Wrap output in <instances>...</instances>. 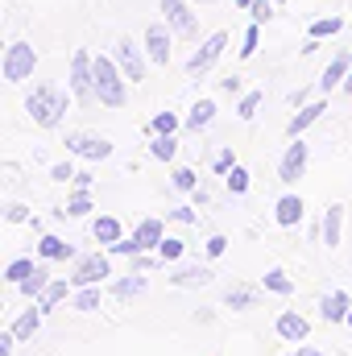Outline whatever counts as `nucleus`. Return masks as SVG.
I'll return each mask as SVG.
<instances>
[{
  "instance_id": "nucleus-10",
  "label": "nucleus",
  "mask_w": 352,
  "mask_h": 356,
  "mask_svg": "<svg viewBox=\"0 0 352 356\" xmlns=\"http://www.w3.org/2000/svg\"><path fill=\"white\" fill-rule=\"evenodd\" d=\"M67 154H75V158H83V162H104V158H112V141L108 137H99V133H67Z\"/></svg>"
},
{
  "instance_id": "nucleus-22",
  "label": "nucleus",
  "mask_w": 352,
  "mask_h": 356,
  "mask_svg": "<svg viewBox=\"0 0 352 356\" xmlns=\"http://www.w3.org/2000/svg\"><path fill=\"white\" fill-rule=\"evenodd\" d=\"M340 232H344V203H332V207L323 211V241H319V245L336 249V245H340Z\"/></svg>"
},
{
  "instance_id": "nucleus-53",
  "label": "nucleus",
  "mask_w": 352,
  "mask_h": 356,
  "mask_svg": "<svg viewBox=\"0 0 352 356\" xmlns=\"http://www.w3.org/2000/svg\"><path fill=\"white\" fill-rule=\"evenodd\" d=\"M191 4H216V0H191Z\"/></svg>"
},
{
  "instance_id": "nucleus-47",
  "label": "nucleus",
  "mask_w": 352,
  "mask_h": 356,
  "mask_svg": "<svg viewBox=\"0 0 352 356\" xmlns=\"http://www.w3.org/2000/svg\"><path fill=\"white\" fill-rule=\"evenodd\" d=\"M13 344H17L13 327H8V332H0V356H13Z\"/></svg>"
},
{
  "instance_id": "nucleus-45",
  "label": "nucleus",
  "mask_w": 352,
  "mask_h": 356,
  "mask_svg": "<svg viewBox=\"0 0 352 356\" xmlns=\"http://www.w3.org/2000/svg\"><path fill=\"white\" fill-rule=\"evenodd\" d=\"M162 266H166V261H162L158 253H137V257H133V269H145V273H154V269H162Z\"/></svg>"
},
{
  "instance_id": "nucleus-40",
  "label": "nucleus",
  "mask_w": 352,
  "mask_h": 356,
  "mask_svg": "<svg viewBox=\"0 0 352 356\" xmlns=\"http://www.w3.org/2000/svg\"><path fill=\"white\" fill-rule=\"evenodd\" d=\"M232 166H237V154H232V145H224V149H220V154L211 158V170H216V175L224 178L228 170H232Z\"/></svg>"
},
{
  "instance_id": "nucleus-28",
  "label": "nucleus",
  "mask_w": 352,
  "mask_h": 356,
  "mask_svg": "<svg viewBox=\"0 0 352 356\" xmlns=\"http://www.w3.org/2000/svg\"><path fill=\"white\" fill-rule=\"evenodd\" d=\"M150 154H154L158 162H175L178 158V137L175 133H158V137H150Z\"/></svg>"
},
{
  "instance_id": "nucleus-13",
  "label": "nucleus",
  "mask_w": 352,
  "mask_h": 356,
  "mask_svg": "<svg viewBox=\"0 0 352 356\" xmlns=\"http://www.w3.org/2000/svg\"><path fill=\"white\" fill-rule=\"evenodd\" d=\"M273 332H278L286 344H307V336H311V319L298 315V311H282L278 323H273Z\"/></svg>"
},
{
  "instance_id": "nucleus-23",
  "label": "nucleus",
  "mask_w": 352,
  "mask_h": 356,
  "mask_svg": "<svg viewBox=\"0 0 352 356\" xmlns=\"http://www.w3.org/2000/svg\"><path fill=\"white\" fill-rule=\"evenodd\" d=\"M42 315H46V311H42L38 302H33L29 311H21V315L13 319V336H17V340H33V336L42 332Z\"/></svg>"
},
{
  "instance_id": "nucleus-19",
  "label": "nucleus",
  "mask_w": 352,
  "mask_h": 356,
  "mask_svg": "<svg viewBox=\"0 0 352 356\" xmlns=\"http://www.w3.org/2000/svg\"><path fill=\"white\" fill-rule=\"evenodd\" d=\"M50 282H54V273H50V261H38V266H33V273H29V277H25L17 290H21L29 302H38V298H42V290H46Z\"/></svg>"
},
{
  "instance_id": "nucleus-42",
  "label": "nucleus",
  "mask_w": 352,
  "mask_h": 356,
  "mask_svg": "<svg viewBox=\"0 0 352 356\" xmlns=\"http://www.w3.org/2000/svg\"><path fill=\"white\" fill-rule=\"evenodd\" d=\"M203 253H207L211 261H216V257H224V253H228V236H220V232H216V236H207V245H203Z\"/></svg>"
},
{
  "instance_id": "nucleus-48",
  "label": "nucleus",
  "mask_w": 352,
  "mask_h": 356,
  "mask_svg": "<svg viewBox=\"0 0 352 356\" xmlns=\"http://www.w3.org/2000/svg\"><path fill=\"white\" fill-rule=\"evenodd\" d=\"M220 91H228V95H241V79H237V75H228V79H220Z\"/></svg>"
},
{
  "instance_id": "nucleus-12",
  "label": "nucleus",
  "mask_w": 352,
  "mask_h": 356,
  "mask_svg": "<svg viewBox=\"0 0 352 356\" xmlns=\"http://www.w3.org/2000/svg\"><path fill=\"white\" fill-rule=\"evenodd\" d=\"M112 298H120V302H133V298H141L145 290H150V273L145 269H129L125 277H112Z\"/></svg>"
},
{
  "instance_id": "nucleus-39",
  "label": "nucleus",
  "mask_w": 352,
  "mask_h": 356,
  "mask_svg": "<svg viewBox=\"0 0 352 356\" xmlns=\"http://www.w3.org/2000/svg\"><path fill=\"white\" fill-rule=\"evenodd\" d=\"M257 46H262V25L253 21V25L245 29V42H241V58H253V54H257Z\"/></svg>"
},
{
  "instance_id": "nucleus-35",
  "label": "nucleus",
  "mask_w": 352,
  "mask_h": 356,
  "mask_svg": "<svg viewBox=\"0 0 352 356\" xmlns=\"http://www.w3.org/2000/svg\"><path fill=\"white\" fill-rule=\"evenodd\" d=\"M170 186L182 191V195H195V191H199V175H195V170H186V166H178L175 175H170Z\"/></svg>"
},
{
  "instance_id": "nucleus-55",
  "label": "nucleus",
  "mask_w": 352,
  "mask_h": 356,
  "mask_svg": "<svg viewBox=\"0 0 352 356\" xmlns=\"http://www.w3.org/2000/svg\"><path fill=\"white\" fill-rule=\"evenodd\" d=\"M349 54H352V50H349Z\"/></svg>"
},
{
  "instance_id": "nucleus-31",
  "label": "nucleus",
  "mask_w": 352,
  "mask_h": 356,
  "mask_svg": "<svg viewBox=\"0 0 352 356\" xmlns=\"http://www.w3.org/2000/svg\"><path fill=\"white\" fill-rule=\"evenodd\" d=\"M262 286L269 290V294H290V290H294V282H290V273H286V269H265Z\"/></svg>"
},
{
  "instance_id": "nucleus-27",
  "label": "nucleus",
  "mask_w": 352,
  "mask_h": 356,
  "mask_svg": "<svg viewBox=\"0 0 352 356\" xmlns=\"http://www.w3.org/2000/svg\"><path fill=\"white\" fill-rule=\"evenodd\" d=\"M99 302H104L99 286H75V294H71V307H75L79 315H91V311H99Z\"/></svg>"
},
{
  "instance_id": "nucleus-3",
  "label": "nucleus",
  "mask_w": 352,
  "mask_h": 356,
  "mask_svg": "<svg viewBox=\"0 0 352 356\" xmlns=\"http://www.w3.org/2000/svg\"><path fill=\"white\" fill-rule=\"evenodd\" d=\"M67 88L79 104L95 99V54L91 50H75L71 54V67H67Z\"/></svg>"
},
{
  "instance_id": "nucleus-14",
  "label": "nucleus",
  "mask_w": 352,
  "mask_h": 356,
  "mask_svg": "<svg viewBox=\"0 0 352 356\" xmlns=\"http://www.w3.org/2000/svg\"><path fill=\"white\" fill-rule=\"evenodd\" d=\"M349 311H352V298L344 290H332V294L319 298V319H323V323H344Z\"/></svg>"
},
{
  "instance_id": "nucleus-20",
  "label": "nucleus",
  "mask_w": 352,
  "mask_h": 356,
  "mask_svg": "<svg viewBox=\"0 0 352 356\" xmlns=\"http://www.w3.org/2000/svg\"><path fill=\"white\" fill-rule=\"evenodd\" d=\"M211 120H216V99H199V104H191V112L182 116V129H186V133H203Z\"/></svg>"
},
{
  "instance_id": "nucleus-36",
  "label": "nucleus",
  "mask_w": 352,
  "mask_h": 356,
  "mask_svg": "<svg viewBox=\"0 0 352 356\" xmlns=\"http://www.w3.org/2000/svg\"><path fill=\"white\" fill-rule=\"evenodd\" d=\"M29 273H33V261H29V257H17V261H8V269H4V282H8V286H21Z\"/></svg>"
},
{
  "instance_id": "nucleus-8",
  "label": "nucleus",
  "mask_w": 352,
  "mask_h": 356,
  "mask_svg": "<svg viewBox=\"0 0 352 356\" xmlns=\"http://www.w3.org/2000/svg\"><path fill=\"white\" fill-rule=\"evenodd\" d=\"M112 273V253H88V257H75V269H71V282L75 286H104Z\"/></svg>"
},
{
  "instance_id": "nucleus-16",
  "label": "nucleus",
  "mask_w": 352,
  "mask_h": 356,
  "mask_svg": "<svg viewBox=\"0 0 352 356\" xmlns=\"http://www.w3.org/2000/svg\"><path fill=\"white\" fill-rule=\"evenodd\" d=\"M162 236H166L162 220H141V224L133 228V245H137V253H158Z\"/></svg>"
},
{
  "instance_id": "nucleus-43",
  "label": "nucleus",
  "mask_w": 352,
  "mask_h": 356,
  "mask_svg": "<svg viewBox=\"0 0 352 356\" xmlns=\"http://www.w3.org/2000/svg\"><path fill=\"white\" fill-rule=\"evenodd\" d=\"M75 175H79V170L71 166V158H67V162H54V166H50V178H54V182H75Z\"/></svg>"
},
{
  "instance_id": "nucleus-11",
  "label": "nucleus",
  "mask_w": 352,
  "mask_h": 356,
  "mask_svg": "<svg viewBox=\"0 0 352 356\" xmlns=\"http://www.w3.org/2000/svg\"><path fill=\"white\" fill-rule=\"evenodd\" d=\"M170 38H175V29H170L166 21H154V25L145 29L141 46H145V54H150V63H154V67H170V54H175Z\"/></svg>"
},
{
  "instance_id": "nucleus-18",
  "label": "nucleus",
  "mask_w": 352,
  "mask_h": 356,
  "mask_svg": "<svg viewBox=\"0 0 352 356\" xmlns=\"http://www.w3.org/2000/svg\"><path fill=\"white\" fill-rule=\"evenodd\" d=\"M38 257H42V261H75V245H67L63 236L46 232V236L38 241Z\"/></svg>"
},
{
  "instance_id": "nucleus-29",
  "label": "nucleus",
  "mask_w": 352,
  "mask_h": 356,
  "mask_svg": "<svg viewBox=\"0 0 352 356\" xmlns=\"http://www.w3.org/2000/svg\"><path fill=\"white\" fill-rule=\"evenodd\" d=\"M336 33H344V17H319V21H311V29H307V38H319V42H328V38H336Z\"/></svg>"
},
{
  "instance_id": "nucleus-49",
  "label": "nucleus",
  "mask_w": 352,
  "mask_h": 356,
  "mask_svg": "<svg viewBox=\"0 0 352 356\" xmlns=\"http://www.w3.org/2000/svg\"><path fill=\"white\" fill-rule=\"evenodd\" d=\"M290 104H294V108H303V104H307V88L294 91V95H290Z\"/></svg>"
},
{
  "instance_id": "nucleus-32",
  "label": "nucleus",
  "mask_w": 352,
  "mask_h": 356,
  "mask_svg": "<svg viewBox=\"0 0 352 356\" xmlns=\"http://www.w3.org/2000/svg\"><path fill=\"white\" fill-rule=\"evenodd\" d=\"M182 129V120H178L175 112H158L150 124H145V137H158V133H178Z\"/></svg>"
},
{
  "instance_id": "nucleus-37",
  "label": "nucleus",
  "mask_w": 352,
  "mask_h": 356,
  "mask_svg": "<svg viewBox=\"0 0 352 356\" xmlns=\"http://www.w3.org/2000/svg\"><path fill=\"white\" fill-rule=\"evenodd\" d=\"M262 99H265V91H245L241 104H237V116H241V120H253L257 108H262Z\"/></svg>"
},
{
  "instance_id": "nucleus-54",
  "label": "nucleus",
  "mask_w": 352,
  "mask_h": 356,
  "mask_svg": "<svg viewBox=\"0 0 352 356\" xmlns=\"http://www.w3.org/2000/svg\"><path fill=\"white\" fill-rule=\"evenodd\" d=\"M344 323H349V327H352V311H349V319H344Z\"/></svg>"
},
{
  "instance_id": "nucleus-50",
  "label": "nucleus",
  "mask_w": 352,
  "mask_h": 356,
  "mask_svg": "<svg viewBox=\"0 0 352 356\" xmlns=\"http://www.w3.org/2000/svg\"><path fill=\"white\" fill-rule=\"evenodd\" d=\"M290 356H323L319 348H298V353H290Z\"/></svg>"
},
{
  "instance_id": "nucleus-5",
  "label": "nucleus",
  "mask_w": 352,
  "mask_h": 356,
  "mask_svg": "<svg viewBox=\"0 0 352 356\" xmlns=\"http://www.w3.org/2000/svg\"><path fill=\"white\" fill-rule=\"evenodd\" d=\"M158 8H162V21L175 29V38H186V42L199 38V13L191 0H162Z\"/></svg>"
},
{
  "instance_id": "nucleus-6",
  "label": "nucleus",
  "mask_w": 352,
  "mask_h": 356,
  "mask_svg": "<svg viewBox=\"0 0 352 356\" xmlns=\"http://www.w3.org/2000/svg\"><path fill=\"white\" fill-rule=\"evenodd\" d=\"M224 50H228V33H224V29H220V33H211V38H203V42L195 46V54L186 58V75H191V79L207 75V71L224 58Z\"/></svg>"
},
{
  "instance_id": "nucleus-25",
  "label": "nucleus",
  "mask_w": 352,
  "mask_h": 356,
  "mask_svg": "<svg viewBox=\"0 0 352 356\" xmlns=\"http://www.w3.org/2000/svg\"><path fill=\"white\" fill-rule=\"evenodd\" d=\"M91 236H95V245L112 249V245L125 236V228H120V220H116V216H99V220L91 224Z\"/></svg>"
},
{
  "instance_id": "nucleus-2",
  "label": "nucleus",
  "mask_w": 352,
  "mask_h": 356,
  "mask_svg": "<svg viewBox=\"0 0 352 356\" xmlns=\"http://www.w3.org/2000/svg\"><path fill=\"white\" fill-rule=\"evenodd\" d=\"M95 99L104 108H125L129 99V79L112 54H95Z\"/></svg>"
},
{
  "instance_id": "nucleus-26",
  "label": "nucleus",
  "mask_w": 352,
  "mask_h": 356,
  "mask_svg": "<svg viewBox=\"0 0 352 356\" xmlns=\"http://www.w3.org/2000/svg\"><path fill=\"white\" fill-rule=\"evenodd\" d=\"M71 286H75V282H67V277H54V282H50V286L42 290L38 307H42V311H54L58 302H67V298H71Z\"/></svg>"
},
{
  "instance_id": "nucleus-34",
  "label": "nucleus",
  "mask_w": 352,
  "mask_h": 356,
  "mask_svg": "<svg viewBox=\"0 0 352 356\" xmlns=\"http://www.w3.org/2000/svg\"><path fill=\"white\" fill-rule=\"evenodd\" d=\"M253 302H257V294H253L249 286H237V290H228V298H224L228 311H249Z\"/></svg>"
},
{
  "instance_id": "nucleus-21",
  "label": "nucleus",
  "mask_w": 352,
  "mask_h": 356,
  "mask_svg": "<svg viewBox=\"0 0 352 356\" xmlns=\"http://www.w3.org/2000/svg\"><path fill=\"white\" fill-rule=\"evenodd\" d=\"M207 282H211L207 266H178L170 273V286H178V290H195V286H207Z\"/></svg>"
},
{
  "instance_id": "nucleus-44",
  "label": "nucleus",
  "mask_w": 352,
  "mask_h": 356,
  "mask_svg": "<svg viewBox=\"0 0 352 356\" xmlns=\"http://www.w3.org/2000/svg\"><path fill=\"white\" fill-rule=\"evenodd\" d=\"M249 17H253L257 25H265V21L273 17V0H253V4H249Z\"/></svg>"
},
{
  "instance_id": "nucleus-41",
  "label": "nucleus",
  "mask_w": 352,
  "mask_h": 356,
  "mask_svg": "<svg viewBox=\"0 0 352 356\" xmlns=\"http://www.w3.org/2000/svg\"><path fill=\"white\" fill-rule=\"evenodd\" d=\"M4 220H8V224H29L33 216H29L25 203H4Z\"/></svg>"
},
{
  "instance_id": "nucleus-1",
  "label": "nucleus",
  "mask_w": 352,
  "mask_h": 356,
  "mask_svg": "<svg viewBox=\"0 0 352 356\" xmlns=\"http://www.w3.org/2000/svg\"><path fill=\"white\" fill-rule=\"evenodd\" d=\"M67 91L58 88V83H38V88L25 95V112H29V120H33L38 129H58L63 116H67Z\"/></svg>"
},
{
  "instance_id": "nucleus-38",
  "label": "nucleus",
  "mask_w": 352,
  "mask_h": 356,
  "mask_svg": "<svg viewBox=\"0 0 352 356\" xmlns=\"http://www.w3.org/2000/svg\"><path fill=\"white\" fill-rule=\"evenodd\" d=\"M224 182H228V191H232V195H245V191H249V170L237 162V166L224 175Z\"/></svg>"
},
{
  "instance_id": "nucleus-24",
  "label": "nucleus",
  "mask_w": 352,
  "mask_h": 356,
  "mask_svg": "<svg viewBox=\"0 0 352 356\" xmlns=\"http://www.w3.org/2000/svg\"><path fill=\"white\" fill-rule=\"evenodd\" d=\"M349 71H352V54H336V58L328 63V71H323V79H319V91L344 88V79H349Z\"/></svg>"
},
{
  "instance_id": "nucleus-52",
  "label": "nucleus",
  "mask_w": 352,
  "mask_h": 356,
  "mask_svg": "<svg viewBox=\"0 0 352 356\" xmlns=\"http://www.w3.org/2000/svg\"><path fill=\"white\" fill-rule=\"evenodd\" d=\"M249 4H253V0H237V8H249Z\"/></svg>"
},
{
  "instance_id": "nucleus-30",
  "label": "nucleus",
  "mask_w": 352,
  "mask_h": 356,
  "mask_svg": "<svg viewBox=\"0 0 352 356\" xmlns=\"http://www.w3.org/2000/svg\"><path fill=\"white\" fill-rule=\"evenodd\" d=\"M71 220H79V216H88V211H95V203H91V186H75V195L67 199V207H63Z\"/></svg>"
},
{
  "instance_id": "nucleus-15",
  "label": "nucleus",
  "mask_w": 352,
  "mask_h": 356,
  "mask_svg": "<svg viewBox=\"0 0 352 356\" xmlns=\"http://www.w3.org/2000/svg\"><path fill=\"white\" fill-rule=\"evenodd\" d=\"M323 112H328V104H323V99H315V104H303V108H298V112L286 120V137H303V133H307V129H311V124H315Z\"/></svg>"
},
{
  "instance_id": "nucleus-4",
  "label": "nucleus",
  "mask_w": 352,
  "mask_h": 356,
  "mask_svg": "<svg viewBox=\"0 0 352 356\" xmlns=\"http://www.w3.org/2000/svg\"><path fill=\"white\" fill-rule=\"evenodd\" d=\"M33 67H38V50H33L29 42H13V46L4 50V58H0L4 83H25V79L33 75Z\"/></svg>"
},
{
  "instance_id": "nucleus-33",
  "label": "nucleus",
  "mask_w": 352,
  "mask_h": 356,
  "mask_svg": "<svg viewBox=\"0 0 352 356\" xmlns=\"http://www.w3.org/2000/svg\"><path fill=\"white\" fill-rule=\"evenodd\" d=\"M182 253H186V241H178V236H162L158 257H162L166 266H178V261H182Z\"/></svg>"
},
{
  "instance_id": "nucleus-9",
  "label": "nucleus",
  "mask_w": 352,
  "mask_h": 356,
  "mask_svg": "<svg viewBox=\"0 0 352 356\" xmlns=\"http://www.w3.org/2000/svg\"><path fill=\"white\" fill-rule=\"evenodd\" d=\"M307 162H311V145H307L303 137H290V145H286V154H282V162H278V182L294 186L298 178L307 175Z\"/></svg>"
},
{
  "instance_id": "nucleus-51",
  "label": "nucleus",
  "mask_w": 352,
  "mask_h": 356,
  "mask_svg": "<svg viewBox=\"0 0 352 356\" xmlns=\"http://www.w3.org/2000/svg\"><path fill=\"white\" fill-rule=\"evenodd\" d=\"M340 91H349V95H352V71H349V79H344V88H340Z\"/></svg>"
},
{
  "instance_id": "nucleus-17",
  "label": "nucleus",
  "mask_w": 352,
  "mask_h": 356,
  "mask_svg": "<svg viewBox=\"0 0 352 356\" xmlns=\"http://www.w3.org/2000/svg\"><path fill=\"white\" fill-rule=\"evenodd\" d=\"M303 216H307V207H303V199H298V195H282V199L273 203V220H278L282 228H298V224H303Z\"/></svg>"
},
{
  "instance_id": "nucleus-46",
  "label": "nucleus",
  "mask_w": 352,
  "mask_h": 356,
  "mask_svg": "<svg viewBox=\"0 0 352 356\" xmlns=\"http://www.w3.org/2000/svg\"><path fill=\"white\" fill-rule=\"evenodd\" d=\"M175 224H199V216H195V207H175V211H166Z\"/></svg>"
},
{
  "instance_id": "nucleus-7",
  "label": "nucleus",
  "mask_w": 352,
  "mask_h": 356,
  "mask_svg": "<svg viewBox=\"0 0 352 356\" xmlns=\"http://www.w3.org/2000/svg\"><path fill=\"white\" fill-rule=\"evenodd\" d=\"M112 58L120 63V71H125V79H129V83H141V79H145V71H150V54H145V46H137L133 38H116Z\"/></svg>"
}]
</instances>
